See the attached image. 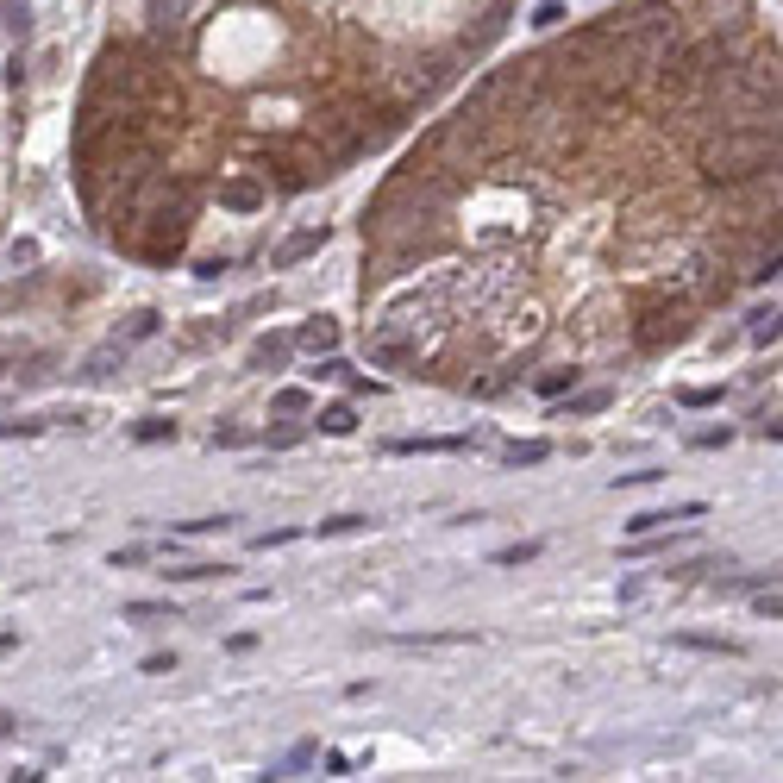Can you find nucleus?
Returning <instances> with one entry per match:
<instances>
[{
	"instance_id": "f257e3e1",
	"label": "nucleus",
	"mask_w": 783,
	"mask_h": 783,
	"mask_svg": "<svg viewBox=\"0 0 783 783\" xmlns=\"http://www.w3.org/2000/svg\"><path fill=\"white\" fill-rule=\"evenodd\" d=\"M777 170V126H733L702 145V176L708 182H746Z\"/></svg>"
},
{
	"instance_id": "f03ea898",
	"label": "nucleus",
	"mask_w": 783,
	"mask_h": 783,
	"mask_svg": "<svg viewBox=\"0 0 783 783\" xmlns=\"http://www.w3.org/2000/svg\"><path fill=\"white\" fill-rule=\"evenodd\" d=\"M639 351H658V345H677L683 339V307H652V314H639L633 326Z\"/></svg>"
},
{
	"instance_id": "7ed1b4c3",
	"label": "nucleus",
	"mask_w": 783,
	"mask_h": 783,
	"mask_svg": "<svg viewBox=\"0 0 783 783\" xmlns=\"http://www.w3.org/2000/svg\"><path fill=\"white\" fill-rule=\"evenodd\" d=\"M220 207H232V213H257V207H264V188H257L251 176H232V182L220 188Z\"/></svg>"
},
{
	"instance_id": "20e7f679",
	"label": "nucleus",
	"mask_w": 783,
	"mask_h": 783,
	"mask_svg": "<svg viewBox=\"0 0 783 783\" xmlns=\"http://www.w3.org/2000/svg\"><path fill=\"white\" fill-rule=\"evenodd\" d=\"M320 245H326V226H314V232H295V239H289V245H282V251L270 257V264H276V270H289V264H301V257H314Z\"/></svg>"
},
{
	"instance_id": "39448f33",
	"label": "nucleus",
	"mask_w": 783,
	"mask_h": 783,
	"mask_svg": "<svg viewBox=\"0 0 783 783\" xmlns=\"http://www.w3.org/2000/svg\"><path fill=\"white\" fill-rule=\"evenodd\" d=\"M282 358H289V339H282V332H264V339L251 345V370H276Z\"/></svg>"
},
{
	"instance_id": "423d86ee",
	"label": "nucleus",
	"mask_w": 783,
	"mask_h": 783,
	"mask_svg": "<svg viewBox=\"0 0 783 783\" xmlns=\"http://www.w3.org/2000/svg\"><path fill=\"white\" fill-rule=\"evenodd\" d=\"M295 339H301L307 351H332V345H339V320H326V314H320V320H307Z\"/></svg>"
},
{
	"instance_id": "0eeeda50",
	"label": "nucleus",
	"mask_w": 783,
	"mask_h": 783,
	"mask_svg": "<svg viewBox=\"0 0 783 783\" xmlns=\"http://www.w3.org/2000/svg\"><path fill=\"white\" fill-rule=\"evenodd\" d=\"M502 458H508V470H520V464H545V458H552V445H545V439H514Z\"/></svg>"
},
{
	"instance_id": "6e6552de",
	"label": "nucleus",
	"mask_w": 783,
	"mask_h": 783,
	"mask_svg": "<svg viewBox=\"0 0 783 783\" xmlns=\"http://www.w3.org/2000/svg\"><path fill=\"white\" fill-rule=\"evenodd\" d=\"M157 326H163V314H157V307H138V314L126 320V332H120V345H138V339H151Z\"/></svg>"
},
{
	"instance_id": "1a4fd4ad",
	"label": "nucleus",
	"mask_w": 783,
	"mask_h": 783,
	"mask_svg": "<svg viewBox=\"0 0 783 783\" xmlns=\"http://www.w3.org/2000/svg\"><path fill=\"white\" fill-rule=\"evenodd\" d=\"M477 633H395V646H470Z\"/></svg>"
},
{
	"instance_id": "9d476101",
	"label": "nucleus",
	"mask_w": 783,
	"mask_h": 783,
	"mask_svg": "<svg viewBox=\"0 0 783 783\" xmlns=\"http://www.w3.org/2000/svg\"><path fill=\"white\" fill-rule=\"evenodd\" d=\"M126 621L157 627V621H176V608H170V602H132V608H126Z\"/></svg>"
},
{
	"instance_id": "9b49d317",
	"label": "nucleus",
	"mask_w": 783,
	"mask_h": 783,
	"mask_svg": "<svg viewBox=\"0 0 783 783\" xmlns=\"http://www.w3.org/2000/svg\"><path fill=\"white\" fill-rule=\"evenodd\" d=\"M0 13H7L0 26H7L13 38H26V32H32V7H26V0H0Z\"/></svg>"
},
{
	"instance_id": "f8f14e48",
	"label": "nucleus",
	"mask_w": 783,
	"mask_h": 783,
	"mask_svg": "<svg viewBox=\"0 0 783 783\" xmlns=\"http://www.w3.org/2000/svg\"><path fill=\"white\" fill-rule=\"evenodd\" d=\"M677 646H696V652H740V639H715V633H677Z\"/></svg>"
},
{
	"instance_id": "ddd939ff",
	"label": "nucleus",
	"mask_w": 783,
	"mask_h": 783,
	"mask_svg": "<svg viewBox=\"0 0 783 783\" xmlns=\"http://www.w3.org/2000/svg\"><path fill=\"white\" fill-rule=\"evenodd\" d=\"M351 426H358V414H351L345 401H339V408H326V414H320V433H332V439H345Z\"/></svg>"
},
{
	"instance_id": "4468645a",
	"label": "nucleus",
	"mask_w": 783,
	"mask_h": 783,
	"mask_svg": "<svg viewBox=\"0 0 783 783\" xmlns=\"http://www.w3.org/2000/svg\"><path fill=\"white\" fill-rule=\"evenodd\" d=\"M314 758H320V746H314V740H301V746H295V752H289V758H282V765H276V771H270V777H295V771H301V765H314Z\"/></svg>"
},
{
	"instance_id": "2eb2a0df",
	"label": "nucleus",
	"mask_w": 783,
	"mask_h": 783,
	"mask_svg": "<svg viewBox=\"0 0 783 783\" xmlns=\"http://www.w3.org/2000/svg\"><path fill=\"white\" fill-rule=\"evenodd\" d=\"M470 439H395V452H464Z\"/></svg>"
},
{
	"instance_id": "dca6fc26",
	"label": "nucleus",
	"mask_w": 783,
	"mask_h": 783,
	"mask_svg": "<svg viewBox=\"0 0 783 783\" xmlns=\"http://www.w3.org/2000/svg\"><path fill=\"white\" fill-rule=\"evenodd\" d=\"M370 520L364 514H332V520H320V539H339V533H364Z\"/></svg>"
},
{
	"instance_id": "f3484780",
	"label": "nucleus",
	"mask_w": 783,
	"mask_h": 783,
	"mask_svg": "<svg viewBox=\"0 0 783 783\" xmlns=\"http://www.w3.org/2000/svg\"><path fill=\"white\" fill-rule=\"evenodd\" d=\"M539 558V539H520V545H508V552H495V564L502 571H514V564H533Z\"/></svg>"
},
{
	"instance_id": "a211bd4d",
	"label": "nucleus",
	"mask_w": 783,
	"mask_h": 783,
	"mask_svg": "<svg viewBox=\"0 0 783 783\" xmlns=\"http://www.w3.org/2000/svg\"><path fill=\"white\" fill-rule=\"evenodd\" d=\"M132 439H145V445H157V439H176V420H138V433Z\"/></svg>"
},
{
	"instance_id": "6ab92c4d",
	"label": "nucleus",
	"mask_w": 783,
	"mask_h": 783,
	"mask_svg": "<svg viewBox=\"0 0 783 783\" xmlns=\"http://www.w3.org/2000/svg\"><path fill=\"white\" fill-rule=\"evenodd\" d=\"M752 339H758V345H777V307H765V314H752Z\"/></svg>"
},
{
	"instance_id": "aec40b11",
	"label": "nucleus",
	"mask_w": 783,
	"mask_h": 783,
	"mask_svg": "<svg viewBox=\"0 0 783 783\" xmlns=\"http://www.w3.org/2000/svg\"><path fill=\"white\" fill-rule=\"evenodd\" d=\"M571 383H577V370H545L539 376V395H564Z\"/></svg>"
},
{
	"instance_id": "412c9836",
	"label": "nucleus",
	"mask_w": 783,
	"mask_h": 783,
	"mask_svg": "<svg viewBox=\"0 0 783 783\" xmlns=\"http://www.w3.org/2000/svg\"><path fill=\"white\" fill-rule=\"evenodd\" d=\"M558 19H564V0H539V13H533V26H539V32H552V26H558Z\"/></svg>"
},
{
	"instance_id": "4be33fe9",
	"label": "nucleus",
	"mask_w": 783,
	"mask_h": 783,
	"mask_svg": "<svg viewBox=\"0 0 783 783\" xmlns=\"http://www.w3.org/2000/svg\"><path fill=\"white\" fill-rule=\"evenodd\" d=\"M151 545H126V552H113V571H132V564H145Z\"/></svg>"
},
{
	"instance_id": "5701e85b",
	"label": "nucleus",
	"mask_w": 783,
	"mask_h": 783,
	"mask_svg": "<svg viewBox=\"0 0 783 783\" xmlns=\"http://www.w3.org/2000/svg\"><path fill=\"white\" fill-rule=\"evenodd\" d=\"M19 433H44V420H0V439H19Z\"/></svg>"
},
{
	"instance_id": "b1692460",
	"label": "nucleus",
	"mask_w": 783,
	"mask_h": 783,
	"mask_svg": "<svg viewBox=\"0 0 783 783\" xmlns=\"http://www.w3.org/2000/svg\"><path fill=\"white\" fill-rule=\"evenodd\" d=\"M301 408H307L301 389H282V395H276V414H301Z\"/></svg>"
},
{
	"instance_id": "393cba45",
	"label": "nucleus",
	"mask_w": 783,
	"mask_h": 783,
	"mask_svg": "<svg viewBox=\"0 0 783 783\" xmlns=\"http://www.w3.org/2000/svg\"><path fill=\"white\" fill-rule=\"evenodd\" d=\"M170 671H176L170 652H151V658H145V677H170Z\"/></svg>"
},
{
	"instance_id": "a878e982",
	"label": "nucleus",
	"mask_w": 783,
	"mask_h": 783,
	"mask_svg": "<svg viewBox=\"0 0 783 783\" xmlns=\"http://www.w3.org/2000/svg\"><path fill=\"white\" fill-rule=\"evenodd\" d=\"M295 539V527H276V533H257L251 545H257V552H270V545H289Z\"/></svg>"
},
{
	"instance_id": "bb28decb",
	"label": "nucleus",
	"mask_w": 783,
	"mask_h": 783,
	"mask_svg": "<svg viewBox=\"0 0 783 783\" xmlns=\"http://www.w3.org/2000/svg\"><path fill=\"white\" fill-rule=\"evenodd\" d=\"M715 401H721V389H690V395H683V408H715Z\"/></svg>"
},
{
	"instance_id": "cd10ccee",
	"label": "nucleus",
	"mask_w": 783,
	"mask_h": 783,
	"mask_svg": "<svg viewBox=\"0 0 783 783\" xmlns=\"http://www.w3.org/2000/svg\"><path fill=\"white\" fill-rule=\"evenodd\" d=\"M733 433H727V426H715V433H696V445H702V452H721V445H727Z\"/></svg>"
},
{
	"instance_id": "c85d7f7f",
	"label": "nucleus",
	"mask_w": 783,
	"mask_h": 783,
	"mask_svg": "<svg viewBox=\"0 0 783 783\" xmlns=\"http://www.w3.org/2000/svg\"><path fill=\"white\" fill-rule=\"evenodd\" d=\"M752 608H758V614H771V621H777V608H783V602H777V583H771V589H758V602H752Z\"/></svg>"
},
{
	"instance_id": "c756f323",
	"label": "nucleus",
	"mask_w": 783,
	"mask_h": 783,
	"mask_svg": "<svg viewBox=\"0 0 783 783\" xmlns=\"http://www.w3.org/2000/svg\"><path fill=\"white\" fill-rule=\"evenodd\" d=\"M602 401H608L602 389H596V395H577V401H571V414H596V408H602Z\"/></svg>"
},
{
	"instance_id": "7c9ffc66",
	"label": "nucleus",
	"mask_w": 783,
	"mask_h": 783,
	"mask_svg": "<svg viewBox=\"0 0 783 783\" xmlns=\"http://www.w3.org/2000/svg\"><path fill=\"white\" fill-rule=\"evenodd\" d=\"M326 777H351V758L345 752H326Z\"/></svg>"
},
{
	"instance_id": "2f4dec72",
	"label": "nucleus",
	"mask_w": 783,
	"mask_h": 783,
	"mask_svg": "<svg viewBox=\"0 0 783 783\" xmlns=\"http://www.w3.org/2000/svg\"><path fill=\"white\" fill-rule=\"evenodd\" d=\"M639 596H646V577H627V583H621V602H627V608H633V602H639Z\"/></svg>"
},
{
	"instance_id": "473e14b6",
	"label": "nucleus",
	"mask_w": 783,
	"mask_h": 783,
	"mask_svg": "<svg viewBox=\"0 0 783 783\" xmlns=\"http://www.w3.org/2000/svg\"><path fill=\"white\" fill-rule=\"evenodd\" d=\"M13 733H19V721H13V715H0V740H13Z\"/></svg>"
},
{
	"instance_id": "72a5a7b5",
	"label": "nucleus",
	"mask_w": 783,
	"mask_h": 783,
	"mask_svg": "<svg viewBox=\"0 0 783 783\" xmlns=\"http://www.w3.org/2000/svg\"><path fill=\"white\" fill-rule=\"evenodd\" d=\"M19 358V345H7V339H0V364H13Z\"/></svg>"
}]
</instances>
